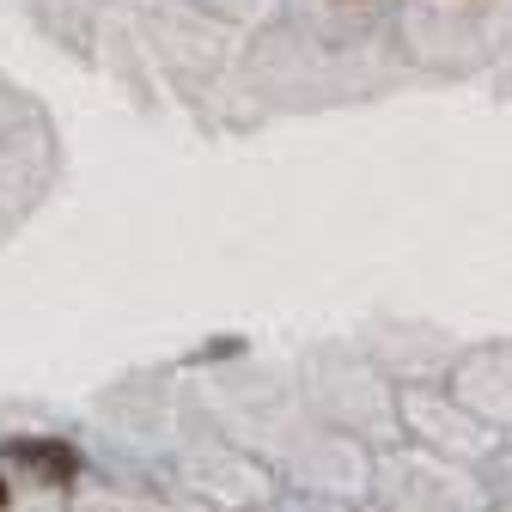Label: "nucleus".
Masks as SVG:
<instances>
[{
  "mask_svg": "<svg viewBox=\"0 0 512 512\" xmlns=\"http://www.w3.org/2000/svg\"><path fill=\"white\" fill-rule=\"evenodd\" d=\"M7 458L25 464L31 476H49V482H74L80 476V452H74V445H61V439H13Z\"/></svg>",
  "mask_w": 512,
  "mask_h": 512,
  "instance_id": "obj_1",
  "label": "nucleus"
},
{
  "mask_svg": "<svg viewBox=\"0 0 512 512\" xmlns=\"http://www.w3.org/2000/svg\"><path fill=\"white\" fill-rule=\"evenodd\" d=\"M0 506H7V482H0Z\"/></svg>",
  "mask_w": 512,
  "mask_h": 512,
  "instance_id": "obj_2",
  "label": "nucleus"
}]
</instances>
